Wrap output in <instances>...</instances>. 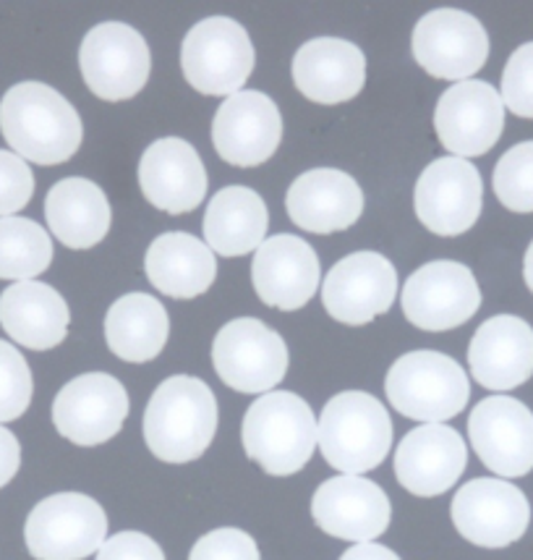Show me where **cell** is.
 Masks as SVG:
<instances>
[{"label": "cell", "instance_id": "17", "mask_svg": "<svg viewBox=\"0 0 533 560\" xmlns=\"http://www.w3.org/2000/svg\"><path fill=\"white\" fill-rule=\"evenodd\" d=\"M505 126L502 95L491 84L465 79L439 97L435 129L452 158H476L497 144Z\"/></svg>", "mask_w": 533, "mask_h": 560}, {"label": "cell", "instance_id": "24", "mask_svg": "<svg viewBox=\"0 0 533 560\" xmlns=\"http://www.w3.org/2000/svg\"><path fill=\"white\" fill-rule=\"evenodd\" d=\"M293 82L311 103H345L364 90L366 58L348 39H309L293 58Z\"/></svg>", "mask_w": 533, "mask_h": 560}, {"label": "cell", "instance_id": "19", "mask_svg": "<svg viewBox=\"0 0 533 560\" xmlns=\"http://www.w3.org/2000/svg\"><path fill=\"white\" fill-rule=\"evenodd\" d=\"M283 139V116L264 92L241 90L217 108L212 142L225 163L254 168L275 155Z\"/></svg>", "mask_w": 533, "mask_h": 560}, {"label": "cell", "instance_id": "33", "mask_svg": "<svg viewBox=\"0 0 533 560\" xmlns=\"http://www.w3.org/2000/svg\"><path fill=\"white\" fill-rule=\"evenodd\" d=\"M35 383L32 370L16 346L0 341V424L13 422L29 409Z\"/></svg>", "mask_w": 533, "mask_h": 560}, {"label": "cell", "instance_id": "32", "mask_svg": "<svg viewBox=\"0 0 533 560\" xmlns=\"http://www.w3.org/2000/svg\"><path fill=\"white\" fill-rule=\"evenodd\" d=\"M495 195L512 212H533V142L516 144L499 158Z\"/></svg>", "mask_w": 533, "mask_h": 560}, {"label": "cell", "instance_id": "22", "mask_svg": "<svg viewBox=\"0 0 533 560\" xmlns=\"http://www.w3.org/2000/svg\"><path fill=\"white\" fill-rule=\"evenodd\" d=\"M139 184L157 210L170 215L197 210L206 195V171L186 139L165 137L146 147L139 160Z\"/></svg>", "mask_w": 533, "mask_h": 560}, {"label": "cell", "instance_id": "16", "mask_svg": "<svg viewBox=\"0 0 533 560\" xmlns=\"http://www.w3.org/2000/svg\"><path fill=\"white\" fill-rule=\"evenodd\" d=\"M398 296V272L379 252H356L328 272L322 285L324 310L343 325H366L390 312Z\"/></svg>", "mask_w": 533, "mask_h": 560}, {"label": "cell", "instance_id": "9", "mask_svg": "<svg viewBox=\"0 0 533 560\" xmlns=\"http://www.w3.org/2000/svg\"><path fill=\"white\" fill-rule=\"evenodd\" d=\"M458 535L478 548H508L525 535L531 503L508 479L482 477L465 482L450 505Z\"/></svg>", "mask_w": 533, "mask_h": 560}, {"label": "cell", "instance_id": "29", "mask_svg": "<svg viewBox=\"0 0 533 560\" xmlns=\"http://www.w3.org/2000/svg\"><path fill=\"white\" fill-rule=\"evenodd\" d=\"M270 225L264 199L246 186H228L204 212V242L220 257H244L262 246Z\"/></svg>", "mask_w": 533, "mask_h": 560}, {"label": "cell", "instance_id": "26", "mask_svg": "<svg viewBox=\"0 0 533 560\" xmlns=\"http://www.w3.org/2000/svg\"><path fill=\"white\" fill-rule=\"evenodd\" d=\"M71 312L52 285L19 280L0 293V325L19 346L32 351L56 349L66 341Z\"/></svg>", "mask_w": 533, "mask_h": 560}, {"label": "cell", "instance_id": "35", "mask_svg": "<svg viewBox=\"0 0 533 560\" xmlns=\"http://www.w3.org/2000/svg\"><path fill=\"white\" fill-rule=\"evenodd\" d=\"M189 560H259V548L254 537L246 535L244 529L223 526L199 537Z\"/></svg>", "mask_w": 533, "mask_h": 560}, {"label": "cell", "instance_id": "30", "mask_svg": "<svg viewBox=\"0 0 533 560\" xmlns=\"http://www.w3.org/2000/svg\"><path fill=\"white\" fill-rule=\"evenodd\" d=\"M170 319L150 293H126L105 315V341L118 359L144 364L159 357L168 343Z\"/></svg>", "mask_w": 533, "mask_h": 560}, {"label": "cell", "instance_id": "2", "mask_svg": "<svg viewBox=\"0 0 533 560\" xmlns=\"http://www.w3.org/2000/svg\"><path fill=\"white\" fill-rule=\"evenodd\" d=\"M217 432V398L204 380L173 375L157 385L144 411V443L165 464L204 456Z\"/></svg>", "mask_w": 533, "mask_h": 560}, {"label": "cell", "instance_id": "18", "mask_svg": "<svg viewBox=\"0 0 533 560\" xmlns=\"http://www.w3.org/2000/svg\"><path fill=\"white\" fill-rule=\"evenodd\" d=\"M311 516L324 535L358 545L388 532L392 503L371 479L343 475L319 485L311 498Z\"/></svg>", "mask_w": 533, "mask_h": 560}, {"label": "cell", "instance_id": "4", "mask_svg": "<svg viewBox=\"0 0 533 560\" xmlns=\"http://www.w3.org/2000/svg\"><path fill=\"white\" fill-rule=\"evenodd\" d=\"M392 432L388 409L371 393L345 390L322 409L317 445L332 469L362 477L388 458Z\"/></svg>", "mask_w": 533, "mask_h": 560}, {"label": "cell", "instance_id": "11", "mask_svg": "<svg viewBox=\"0 0 533 560\" xmlns=\"http://www.w3.org/2000/svg\"><path fill=\"white\" fill-rule=\"evenodd\" d=\"M400 302L411 325L426 332H442L461 328L476 315L482 289L465 265L435 259L405 280Z\"/></svg>", "mask_w": 533, "mask_h": 560}, {"label": "cell", "instance_id": "1", "mask_svg": "<svg viewBox=\"0 0 533 560\" xmlns=\"http://www.w3.org/2000/svg\"><path fill=\"white\" fill-rule=\"evenodd\" d=\"M0 131L19 158L37 165L66 163L84 137L76 108L43 82H22L5 92Z\"/></svg>", "mask_w": 533, "mask_h": 560}, {"label": "cell", "instance_id": "27", "mask_svg": "<svg viewBox=\"0 0 533 560\" xmlns=\"http://www.w3.org/2000/svg\"><path fill=\"white\" fill-rule=\"evenodd\" d=\"M150 283L170 299H197L215 283V252L197 236L170 231L150 244L144 257Z\"/></svg>", "mask_w": 533, "mask_h": 560}, {"label": "cell", "instance_id": "36", "mask_svg": "<svg viewBox=\"0 0 533 560\" xmlns=\"http://www.w3.org/2000/svg\"><path fill=\"white\" fill-rule=\"evenodd\" d=\"M35 195V176L16 152L0 150V215L9 218L26 208Z\"/></svg>", "mask_w": 533, "mask_h": 560}, {"label": "cell", "instance_id": "10", "mask_svg": "<svg viewBox=\"0 0 533 560\" xmlns=\"http://www.w3.org/2000/svg\"><path fill=\"white\" fill-rule=\"evenodd\" d=\"M86 86L108 103H121L142 92L152 58L146 39L123 22H105L86 32L79 48Z\"/></svg>", "mask_w": 533, "mask_h": 560}, {"label": "cell", "instance_id": "31", "mask_svg": "<svg viewBox=\"0 0 533 560\" xmlns=\"http://www.w3.org/2000/svg\"><path fill=\"white\" fill-rule=\"evenodd\" d=\"M52 262L48 231L26 218H0V278L32 280Z\"/></svg>", "mask_w": 533, "mask_h": 560}, {"label": "cell", "instance_id": "6", "mask_svg": "<svg viewBox=\"0 0 533 560\" xmlns=\"http://www.w3.org/2000/svg\"><path fill=\"white\" fill-rule=\"evenodd\" d=\"M108 539V516L95 498L56 492L29 511L24 542L35 560H84Z\"/></svg>", "mask_w": 533, "mask_h": 560}, {"label": "cell", "instance_id": "8", "mask_svg": "<svg viewBox=\"0 0 533 560\" xmlns=\"http://www.w3.org/2000/svg\"><path fill=\"white\" fill-rule=\"evenodd\" d=\"M212 362L225 385L238 393H270L288 372V346L262 319L238 317L223 325L212 343Z\"/></svg>", "mask_w": 533, "mask_h": 560}, {"label": "cell", "instance_id": "34", "mask_svg": "<svg viewBox=\"0 0 533 560\" xmlns=\"http://www.w3.org/2000/svg\"><path fill=\"white\" fill-rule=\"evenodd\" d=\"M502 103L516 116L533 118V43L521 45L505 66Z\"/></svg>", "mask_w": 533, "mask_h": 560}, {"label": "cell", "instance_id": "15", "mask_svg": "<svg viewBox=\"0 0 533 560\" xmlns=\"http://www.w3.org/2000/svg\"><path fill=\"white\" fill-rule=\"evenodd\" d=\"M484 184L463 158H439L418 178L416 215L437 236H461L482 215Z\"/></svg>", "mask_w": 533, "mask_h": 560}, {"label": "cell", "instance_id": "40", "mask_svg": "<svg viewBox=\"0 0 533 560\" xmlns=\"http://www.w3.org/2000/svg\"><path fill=\"white\" fill-rule=\"evenodd\" d=\"M523 278H525V285H529L531 293H533V242H531L529 252H525V259H523Z\"/></svg>", "mask_w": 533, "mask_h": 560}, {"label": "cell", "instance_id": "21", "mask_svg": "<svg viewBox=\"0 0 533 560\" xmlns=\"http://www.w3.org/2000/svg\"><path fill=\"white\" fill-rule=\"evenodd\" d=\"M251 283L266 306L296 312L319 289V257L304 238L280 233L262 242L251 265Z\"/></svg>", "mask_w": 533, "mask_h": 560}, {"label": "cell", "instance_id": "13", "mask_svg": "<svg viewBox=\"0 0 533 560\" xmlns=\"http://www.w3.org/2000/svg\"><path fill=\"white\" fill-rule=\"evenodd\" d=\"M413 58L437 79L465 82L489 58V37L471 13L437 9L422 16L413 30Z\"/></svg>", "mask_w": 533, "mask_h": 560}, {"label": "cell", "instance_id": "20", "mask_svg": "<svg viewBox=\"0 0 533 560\" xmlns=\"http://www.w3.org/2000/svg\"><path fill=\"white\" fill-rule=\"evenodd\" d=\"M469 464L461 432L448 424H422L400 440L395 477L416 498H437L461 479Z\"/></svg>", "mask_w": 533, "mask_h": 560}, {"label": "cell", "instance_id": "14", "mask_svg": "<svg viewBox=\"0 0 533 560\" xmlns=\"http://www.w3.org/2000/svg\"><path fill=\"white\" fill-rule=\"evenodd\" d=\"M476 456L497 477H525L533 469V415L510 396H489L469 417Z\"/></svg>", "mask_w": 533, "mask_h": 560}, {"label": "cell", "instance_id": "38", "mask_svg": "<svg viewBox=\"0 0 533 560\" xmlns=\"http://www.w3.org/2000/svg\"><path fill=\"white\" fill-rule=\"evenodd\" d=\"M19 466H22V445L11 430L0 424V490L16 477Z\"/></svg>", "mask_w": 533, "mask_h": 560}, {"label": "cell", "instance_id": "25", "mask_svg": "<svg viewBox=\"0 0 533 560\" xmlns=\"http://www.w3.org/2000/svg\"><path fill=\"white\" fill-rule=\"evenodd\" d=\"M288 215L298 229L311 233L345 231L362 218L364 191L356 178L337 168L301 173L288 189Z\"/></svg>", "mask_w": 533, "mask_h": 560}, {"label": "cell", "instance_id": "28", "mask_svg": "<svg viewBox=\"0 0 533 560\" xmlns=\"http://www.w3.org/2000/svg\"><path fill=\"white\" fill-rule=\"evenodd\" d=\"M45 218L52 236L69 249H90L110 231V205L90 178H63L48 191Z\"/></svg>", "mask_w": 533, "mask_h": 560}, {"label": "cell", "instance_id": "37", "mask_svg": "<svg viewBox=\"0 0 533 560\" xmlns=\"http://www.w3.org/2000/svg\"><path fill=\"white\" fill-rule=\"evenodd\" d=\"M97 560H165V552L142 532H118L116 537L105 539Z\"/></svg>", "mask_w": 533, "mask_h": 560}, {"label": "cell", "instance_id": "7", "mask_svg": "<svg viewBox=\"0 0 533 560\" xmlns=\"http://www.w3.org/2000/svg\"><path fill=\"white\" fill-rule=\"evenodd\" d=\"M181 69L186 82L202 95H236L254 69V45L228 16H210L183 37Z\"/></svg>", "mask_w": 533, "mask_h": 560}, {"label": "cell", "instance_id": "12", "mask_svg": "<svg viewBox=\"0 0 533 560\" xmlns=\"http://www.w3.org/2000/svg\"><path fill=\"white\" fill-rule=\"evenodd\" d=\"M129 417V393L121 380L105 372H86L66 383L52 401V424L73 445L92 448L121 432Z\"/></svg>", "mask_w": 533, "mask_h": 560}, {"label": "cell", "instance_id": "39", "mask_svg": "<svg viewBox=\"0 0 533 560\" xmlns=\"http://www.w3.org/2000/svg\"><path fill=\"white\" fill-rule=\"evenodd\" d=\"M340 560H400L395 552L377 542H358L340 556Z\"/></svg>", "mask_w": 533, "mask_h": 560}, {"label": "cell", "instance_id": "23", "mask_svg": "<svg viewBox=\"0 0 533 560\" xmlns=\"http://www.w3.org/2000/svg\"><path fill=\"white\" fill-rule=\"evenodd\" d=\"M471 375L489 390H512L533 375V328L516 315L486 319L469 346Z\"/></svg>", "mask_w": 533, "mask_h": 560}, {"label": "cell", "instance_id": "5", "mask_svg": "<svg viewBox=\"0 0 533 560\" xmlns=\"http://www.w3.org/2000/svg\"><path fill=\"white\" fill-rule=\"evenodd\" d=\"M384 393L398 415L424 424H442L465 409L471 383L455 359L424 349L403 353L390 366Z\"/></svg>", "mask_w": 533, "mask_h": 560}, {"label": "cell", "instance_id": "3", "mask_svg": "<svg viewBox=\"0 0 533 560\" xmlns=\"http://www.w3.org/2000/svg\"><path fill=\"white\" fill-rule=\"evenodd\" d=\"M244 451L270 477L301 471L317 448V419L301 396L270 390L249 406L241 427Z\"/></svg>", "mask_w": 533, "mask_h": 560}]
</instances>
